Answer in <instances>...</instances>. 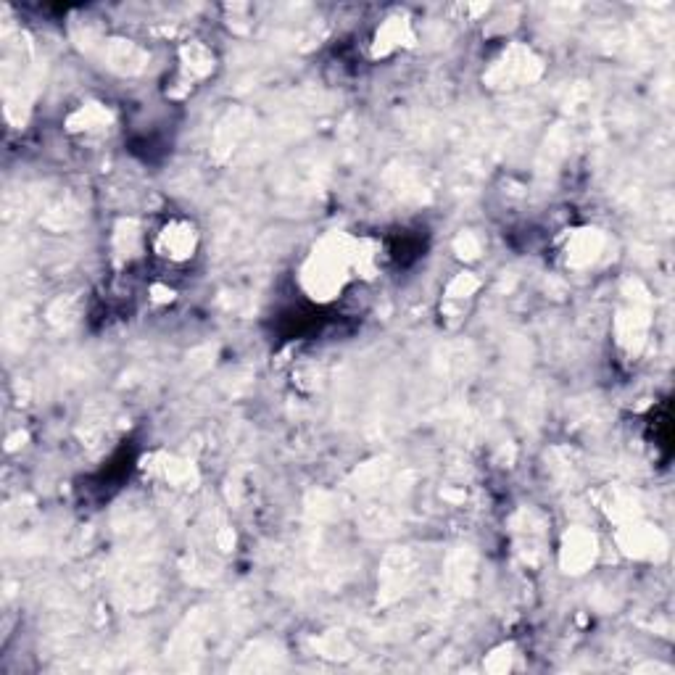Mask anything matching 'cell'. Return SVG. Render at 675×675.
Segmentation results:
<instances>
[{"instance_id":"1","label":"cell","mask_w":675,"mask_h":675,"mask_svg":"<svg viewBox=\"0 0 675 675\" xmlns=\"http://www.w3.org/2000/svg\"><path fill=\"white\" fill-rule=\"evenodd\" d=\"M356 269V240L349 235L322 238L301 269V285L314 301H330L349 283Z\"/></svg>"},{"instance_id":"2","label":"cell","mask_w":675,"mask_h":675,"mask_svg":"<svg viewBox=\"0 0 675 675\" xmlns=\"http://www.w3.org/2000/svg\"><path fill=\"white\" fill-rule=\"evenodd\" d=\"M631 293H625V304L617 314V338L625 349L639 351L646 341V327H649V298L641 291L639 283L628 285Z\"/></svg>"},{"instance_id":"3","label":"cell","mask_w":675,"mask_h":675,"mask_svg":"<svg viewBox=\"0 0 675 675\" xmlns=\"http://www.w3.org/2000/svg\"><path fill=\"white\" fill-rule=\"evenodd\" d=\"M196 227L190 222H169L156 238V251L169 262H185L196 251Z\"/></svg>"},{"instance_id":"4","label":"cell","mask_w":675,"mask_h":675,"mask_svg":"<svg viewBox=\"0 0 675 675\" xmlns=\"http://www.w3.org/2000/svg\"><path fill=\"white\" fill-rule=\"evenodd\" d=\"M538 74H541V64L533 59V53L523 51V48H512L494 69V80L504 88H512L517 82L536 80Z\"/></svg>"},{"instance_id":"5","label":"cell","mask_w":675,"mask_h":675,"mask_svg":"<svg viewBox=\"0 0 675 675\" xmlns=\"http://www.w3.org/2000/svg\"><path fill=\"white\" fill-rule=\"evenodd\" d=\"M596 538L588 530L575 528L565 536L562 544V567L567 573H583L588 565H594Z\"/></svg>"},{"instance_id":"6","label":"cell","mask_w":675,"mask_h":675,"mask_svg":"<svg viewBox=\"0 0 675 675\" xmlns=\"http://www.w3.org/2000/svg\"><path fill=\"white\" fill-rule=\"evenodd\" d=\"M620 546L631 557H657L665 552V538L660 530L649 528V525H625L620 533Z\"/></svg>"},{"instance_id":"7","label":"cell","mask_w":675,"mask_h":675,"mask_svg":"<svg viewBox=\"0 0 675 675\" xmlns=\"http://www.w3.org/2000/svg\"><path fill=\"white\" fill-rule=\"evenodd\" d=\"M602 251V235L596 230H586V233L575 235L573 243L567 246V259L575 267H583V264H591Z\"/></svg>"},{"instance_id":"8","label":"cell","mask_w":675,"mask_h":675,"mask_svg":"<svg viewBox=\"0 0 675 675\" xmlns=\"http://www.w3.org/2000/svg\"><path fill=\"white\" fill-rule=\"evenodd\" d=\"M404 37H409V24L401 22V19H391L380 27L378 37H375V43H378L375 48H378V53H391L393 48L404 45L401 43Z\"/></svg>"}]
</instances>
